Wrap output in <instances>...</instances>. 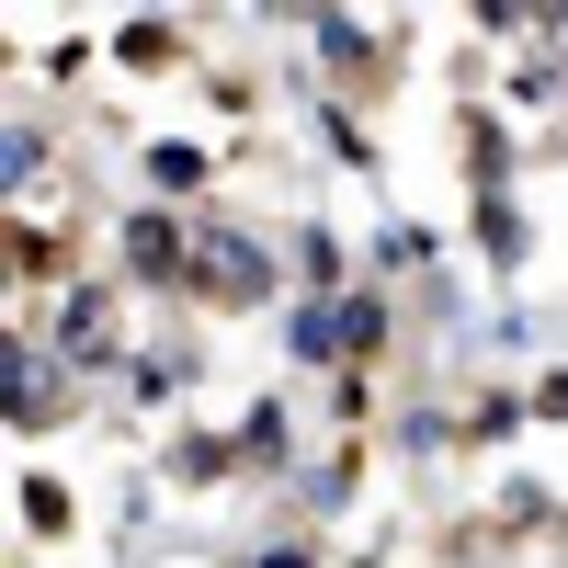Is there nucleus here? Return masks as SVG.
<instances>
[{
	"label": "nucleus",
	"instance_id": "f257e3e1",
	"mask_svg": "<svg viewBox=\"0 0 568 568\" xmlns=\"http://www.w3.org/2000/svg\"><path fill=\"white\" fill-rule=\"evenodd\" d=\"M273 284H284V273H273L262 240H240V227H205V240H194V296H205V307H262Z\"/></svg>",
	"mask_w": 568,
	"mask_h": 568
},
{
	"label": "nucleus",
	"instance_id": "f03ea898",
	"mask_svg": "<svg viewBox=\"0 0 568 568\" xmlns=\"http://www.w3.org/2000/svg\"><path fill=\"white\" fill-rule=\"evenodd\" d=\"M114 251H125V284H194V227H171V205H136Z\"/></svg>",
	"mask_w": 568,
	"mask_h": 568
},
{
	"label": "nucleus",
	"instance_id": "7ed1b4c3",
	"mask_svg": "<svg viewBox=\"0 0 568 568\" xmlns=\"http://www.w3.org/2000/svg\"><path fill=\"white\" fill-rule=\"evenodd\" d=\"M114 284H69V296H58V364L69 375H91V364H114Z\"/></svg>",
	"mask_w": 568,
	"mask_h": 568
},
{
	"label": "nucleus",
	"instance_id": "20e7f679",
	"mask_svg": "<svg viewBox=\"0 0 568 568\" xmlns=\"http://www.w3.org/2000/svg\"><path fill=\"white\" fill-rule=\"evenodd\" d=\"M0 364H12V420H23V433H45V420H58V353H34V342H12Z\"/></svg>",
	"mask_w": 568,
	"mask_h": 568
},
{
	"label": "nucleus",
	"instance_id": "39448f33",
	"mask_svg": "<svg viewBox=\"0 0 568 568\" xmlns=\"http://www.w3.org/2000/svg\"><path fill=\"white\" fill-rule=\"evenodd\" d=\"M227 444H240V466H251V478H273V466H284V444H296V409H284V398H251V420H240Z\"/></svg>",
	"mask_w": 568,
	"mask_h": 568
},
{
	"label": "nucleus",
	"instance_id": "423d86ee",
	"mask_svg": "<svg viewBox=\"0 0 568 568\" xmlns=\"http://www.w3.org/2000/svg\"><path fill=\"white\" fill-rule=\"evenodd\" d=\"M329 329H342V364H375V353H387V296H375V284H353V296L329 307Z\"/></svg>",
	"mask_w": 568,
	"mask_h": 568
},
{
	"label": "nucleus",
	"instance_id": "0eeeda50",
	"mask_svg": "<svg viewBox=\"0 0 568 568\" xmlns=\"http://www.w3.org/2000/svg\"><path fill=\"white\" fill-rule=\"evenodd\" d=\"M478 251H489L500 273H524V251H535V227H524V205H511V182H500V194H478Z\"/></svg>",
	"mask_w": 568,
	"mask_h": 568
},
{
	"label": "nucleus",
	"instance_id": "6e6552de",
	"mask_svg": "<svg viewBox=\"0 0 568 568\" xmlns=\"http://www.w3.org/2000/svg\"><path fill=\"white\" fill-rule=\"evenodd\" d=\"M136 171H149L160 205H171V194H205V149H182V136H149V149H136Z\"/></svg>",
	"mask_w": 568,
	"mask_h": 568
},
{
	"label": "nucleus",
	"instance_id": "1a4fd4ad",
	"mask_svg": "<svg viewBox=\"0 0 568 568\" xmlns=\"http://www.w3.org/2000/svg\"><path fill=\"white\" fill-rule=\"evenodd\" d=\"M12 511H23V535H69V524H80V500H69V478H45V466H34V478L12 489Z\"/></svg>",
	"mask_w": 568,
	"mask_h": 568
},
{
	"label": "nucleus",
	"instance_id": "9d476101",
	"mask_svg": "<svg viewBox=\"0 0 568 568\" xmlns=\"http://www.w3.org/2000/svg\"><path fill=\"white\" fill-rule=\"evenodd\" d=\"M216 478H240V444H216V433L171 444V489H216Z\"/></svg>",
	"mask_w": 568,
	"mask_h": 568
},
{
	"label": "nucleus",
	"instance_id": "9b49d317",
	"mask_svg": "<svg viewBox=\"0 0 568 568\" xmlns=\"http://www.w3.org/2000/svg\"><path fill=\"white\" fill-rule=\"evenodd\" d=\"M182 45H194L182 23H125V34H114V58H125V69H182Z\"/></svg>",
	"mask_w": 568,
	"mask_h": 568
},
{
	"label": "nucleus",
	"instance_id": "f8f14e48",
	"mask_svg": "<svg viewBox=\"0 0 568 568\" xmlns=\"http://www.w3.org/2000/svg\"><path fill=\"white\" fill-rule=\"evenodd\" d=\"M535 420H568V364H557V375H535Z\"/></svg>",
	"mask_w": 568,
	"mask_h": 568
},
{
	"label": "nucleus",
	"instance_id": "ddd939ff",
	"mask_svg": "<svg viewBox=\"0 0 568 568\" xmlns=\"http://www.w3.org/2000/svg\"><path fill=\"white\" fill-rule=\"evenodd\" d=\"M251 568H318V546H273V557H251Z\"/></svg>",
	"mask_w": 568,
	"mask_h": 568
}]
</instances>
